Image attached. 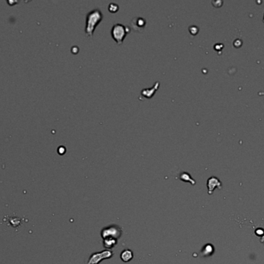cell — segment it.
<instances>
[{"label": "cell", "instance_id": "ba28073f", "mask_svg": "<svg viewBox=\"0 0 264 264\" xmlns=\"http://www.w3.org/2000/svg\"><path fill=\"white\" fill-rule=\"evenodd\" d=\"M120 258H121V259L124 262H129L133 258V253H132L131 250L125 249L122 252L121 255H120Z\"/></svg>", "mask_w": 264, "mask_h": 264}, {"label": "cell", "instance_id": "30bf717a", "mask_svg": "<svg viewBox=\"0 0 264 264\" xmlns=\"http://www.w3.org/2000/svg\"><path fill=\"white\" fill-rule=\"evenodd\" d=\"M181 180H182V181H190V182H192V184H195V181H193V180L192 179V178L190 177V175L188 173H182L181 174Z\"/></svg>", "mask_w": 264, "mask_h": 264}, {"label": "cell", "instance_id": "7a4b0ae2", "mask_svg": "<svg viewBox=\"0 0 264 264\" xmlns=\"http://www.w3.org/2000/svg\"><path fill=\"white\" fill-rule=\"evenodd\" d=\"M130 30L128 27L121 23H116L111 29V36L117 44H121L128 33H130Z\"/></svg>", "mask_w": 264, "mask_h": 264}, {"label": "cell", "instance_id": "8992f818", "mask_svg": "<svg viewBox=\"0 0 264 264\" xmlns=\"http://www.w3.org/2000/svg\"><path fill=\"white\" fill-rule=\"evenodd\" d=\"M159 82H155V85L153 86V88H145V89H143L141 91V94H142L144 97L148 98H150L152 96L155 94L156 90H158V88H159Z\"/></svg>", "mask_w": 264, "mask_h": 264}, {"label": "cell", "instance_id": "4fadbf2b", "mask_svg": "<svg viewBox=\"0 0 264 264\" xmlns=\"http://www.w3.org/2000/svg\"><path fill=\"white\" fill-rule=\"evenodd\" d=\"M263 22H264V19H263Z\"/></svg>", "mask_w": 264, "mask_h": 264}, {"label": "cell", "instance_id": "9c48e42d", "mask_svg": "<svg viewBox=\"0 0 264 264\" xmlns=\"http://www.w3.org/2000/svg\"><path fill=\"white\" fill-rule=\"evenodd\" d=\"M9 222H10V225H12V226L13 227H17L19 226V225H20L21 223V220L20 219H19V218H10V220H9Z\"/></svg>", "mask_w": 264, "mask_h": 264}, {"label": "cell", "instance_id": "3957f363", "mask_svg": "<svg viewBox=\"0 0 264 264\" xmlns=\"http://www.w3.org/2000/svg\"><path fill=\"white\" fill-rule=\"evenodd\" d=\"M113 253L108 250H104L102 253H95L91 256V259L88 261V264H98L100 261L103 259L111 258L112 256Z\"/></svg>", "mask_w": 264, "mask_h": 264}, {"label": "cell", "instance_id": "52a82bcc", "mask_svg": "<svg viewBox=\"0 0 264 264\" xmlns=\"http://www.w3.org/2000/svg\"><path fill=\"white\" fill-rule=\"evenodd\" d=\"M220 182H219V180L217 178H216L215 177H212L209 179L208 180V187H209V194H212V192L213 191L214 188L216 187H220Z\"/></svg>", "mask_w": 264, "mask_h": 264}, {"label": "cell", "instance_id": "7c38bea8", "mask_svg": "<svg viewBox=\"0 0 264 264\" xmlns=\"http://www.w3.org/2000/svg\"><path fill=\"white\" fill-rule=\"evenodd\" d=\"M65 151H66V148L64 147V146H61L58 148V152H59V153L63 154V153H65Z\"/></svg>", "mask_w": 264, "mask_h": 264}, {"label": "cell", "instance_id": "8fae6325", "mask_svg": "<svg viewBox=\"0 0 264 264\" xmlns=\"http://www.w3.org/2000/svg\"><path fill=\"white\" fill-rule=\"evenodd\" d=\"M108 10H109V11L111 12V13H116V12L119 10L118 5L116 3H114V2H111V3H110L109 6H108Z\"/></svg>", "mask_w": 264, "mask_h": 264}, {"label": "cell", "instance_id": "6da1fadb", "mask_svg": "<svg viewBox=\"0 0 264 264\" xmlns=\"http://www.w3.org/2000/svg\"><path fill=\"white\" fill-rule=\"evenodd\" d=\"M102 19H103V14L99 9L91 10L87 14L85 33L88 36H92L94 30L97 26L101 22Z\"/></svg>", "mask_w": 264, "mask_h": 264}, {"label": "cell", "instance_id": "277c9868", "mask_svg": "<svg viewBox=\"0 0 264 264\" xmlns=\"http://www.w3.org/2000/svg\"><path fill=\"white\" fill-rule=\"evenodd\" d=\"M131 27L137 32H141L146 26V20L142 17H135L131 22Z\"/></svg>", "mask_w": 264, "mask_h": 264}, {"label": "cell", "instance_id": "5b68a950", "mask_svg": "<svg viewBox=\"0 0 264 264\" xmlns=\"http://www.w3.org/2000/svg\"><path fill=\"white\" fill-rule=\"evenodd\" d=\"M102 236H103L104 239H108V238H109L110 236H111L112 239H115L120 236V229H119V228H117L116 226L111 227V228L104 230V231L102 232Z\"/></svg>", "mask_w": 264, "mask_h": 264}]
</instances>
